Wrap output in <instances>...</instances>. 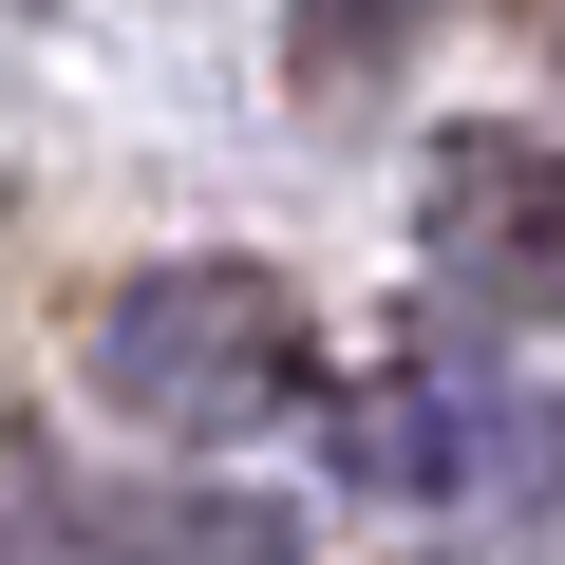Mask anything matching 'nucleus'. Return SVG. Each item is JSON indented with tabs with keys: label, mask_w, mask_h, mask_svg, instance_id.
Instances as JSON below:
<instances>
[{
	"label": "nucleus",
	"mask_w": 565,
	"mask_h": 565,
	"mask_svg": "<svg viewBox=\"0 0 565 565\" xmlns=\"http://www.w3.org/2000/svg\"><path fill=\"white\" fill-rule=\"evenodd\" d=\"M95 377L151 434H264V415H302L321 340H302V282H264V264H132L95 302Z\"/></svg>",
	"instance_id": "1"
},
{
	"label": "nucleus",
	"mask_w": 565,
	"mask_h": 565,
	"mask_svg": "<svg viewBox=\"0 0 565 565\" xmlns=\"http://www.w3.org/2000/svg\"><path fill=\"white\" fill-rule=\"evenodd\" d=\"M95 565H302V509H264V490H114L76 509Z\"/></svg>",
	"instance_id": "4"
},
{
	"label": "nucleus",
	"mask_w": 565,
	"mask_h": 565,
	"mask_svg": "<svg viewBox=\"0 0 565 565\" xmlns=\"http://www.w3.org/2000/svg\"><path fill=\"white\" fill-rule=\"evenodd\" d=\"M434 264H452V302L546 321L565 302V151L546 132H434Z\"/></svg>",
	"instance_id": "3"
},
{
	"label": "nucleus",
	"mask_w": 565,
	"mask_h": 565,
	"mask_svg": "<svg viewBox=\"0 0 565 565\" xmlns=\"http://www.w3.org/2000/svg\"><path fill=\"white\" fill-rule=\"evenodd\" d=\"M546 452H565V415L509 396V377H434V359H415V377L359 396V471H377L396 509H490V490H527Z\"/></svg>",
	"instance_id": "2"
}]
</instances>
